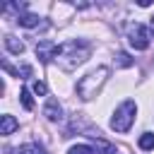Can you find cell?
Masks as SVG:
<instances>
[{
	"mask_svg": "<svg viewBox=\"0 0 154 154\" xmlns=\"http://www.w3.org/2000/svg\"><path fill=\"white\" fill-rule=\"evenodd\" d=\"M89 55H91V43L84 41V38H72V41H65V43L58 46V51H55V63H58L65 72H72V70H77Z\"/></svg>",
	"mask_w": 154,
	"mask_h": 154,
	"instance_id": "1",
	"label": "cell"
},
{
	"mask_svg": "<svg viewBox=\"0 0 154 154\" xmlns=\"http://www.w3.org/2000/svg\"><path fill=\"white\" fill-rule=\"evenodd\" d=\"M108 75H111V67H106V65H101V67L91 70L89 75H84V77L77 82V96H79L82 101H89V99L99 96V91L103 89Z\"/></svg>",
	"mask_w": 154,
	"mask_h": 154,
	"instance_id": "2",
	"label": "cell"
},
{
	"mask_svg": "<svg viewBox=\"0 0 154 154\" xmlns=\"http://www.w3.org/2000/svg\"><path fill=\"white\" fill-rule=\"evenodd\" d=\"M135 116H137V103L132 99L123 101L116 111H113V118H111V128L116 132H128L135 123Z\"/></svg>",
	"mask_w": 154,
	"mask_h": 154,
	"instance_id": "3",
	"label": "cell"
},
{
	"mask_svg": "<svg viewBox=\"0 0 154 154\" xmlns=\"http://www.w3.org/2000/svg\"><path fill=\"white\" fill-rule=\"evenodd\" d=\"M128 43L135 48V51H147L149 48V29L140 22L130 24L128 26Z\"/></svg>",
	"mask_w": 154,
	"mask_h": 154,
	"instance_id": "4",
	"label": "cell"
},
{
	"mask_svg": "<svg viewBox=\"0 0 154 154\" xmlns=\"http://www.w3.org/2000/svg\"><path fill=\"white\" fill-rule=\"evenodd\" d=\"M55 51H58V43H53V41H48V38H41V41L36 43V55H38L41 63L55 60Z\"/></svg>",
	"mask_w": 154,
	"mask_h": 154,
	"instance_id": "5",
	"label": "cell"
},
{
	"mask_svg": "<svg viewBox=\"0 0 154 154\" xmlns=\"http://www.w3.org/2000/svg\"><path fill=\"white\" fill-rule=\"evenodd\" d=\"M43 116L48 118V120H63V106L58 103V99H48L46 101V106H43Z\"/></svg>",
	"mask_w": 154,
	"mask_h": 154,
	"instance_id": "6",
	"label": "cell"
},
{
	"mask_svg": "<svg viewBox=\"0 0 154 154\" xmlns=\"http://www.w3.org/2000/svg\"><path fill=\"white\" fill-rule=\"evenodd\" d=\"M17 128H19V123H17L14 116H10V113H2L0 116V135H12Z\"/></svg>",
	"mask_w": 154,
	"mask_h": 154,
	"instance_id": "7",
	"label": "cell"
},
{
	"mask_svg": "<svg viewBox=\"0 0 154 154\" xmlns=\"http://www.w3.org/2000/svg\"><path fill=\"white\" fill-rule=\"evenodd\" d=\"M17 22H19L22 26H26V29H34V26L41 24V17H38V14H31V12H24V14L17 17Z\"/></svg>",
	"mask_w": 154,
	"mask_h": 154,
	"instance_id": "8",
	"label": "cell"
},
{
	"mask_svg": "<svg viewBox=\"0 0 154 154\" xmlns=\"http://www.w3.org/2000/svg\"><path fill=\"white\" fill-rule=\"evenodd\" d=\"M5 48H7L10 53H14V55H19V53L24 51V43H22L19 38H14V36H10V34H7V36H5Z\"/></svg>",
	"mask_w": 154,
	"mask_h": 154,
	"instance_id": "9",
	"label": "cell"
},
{
	"mask_svg": "<svg viewBox=\"0 0 154 154\" xmlns=\"http://www.w3.org/2000/svg\"><path fill=\"white\" fill-rule=\"evenodd\" d=\"M137 144H140V149H144V152L154 149V132H142L140 140H137Z\"/></svg>",
	"mask_w": 154,
	"mask_h": 154,
	"instance_id": "10",
	"label": "cell"
},
{
	"mask_svg": "<svg viewBox=\"0 0 154 154\" xmlns=\"http://www.w3.org/2000/svg\"><path fill=\"white\" fill-rule=\"evenodd\" d=\"M94 147H96V149H99L101 154H116V147H113L111 142H106V140H99V137H96Z\"/></svg>",
	"mask_w": 154,
	"mask_h": 154,
	"instance_id": "11",
	"label": "cell"
},
{
	"mask_svg": "<svg viewBox=\"0 0 154 154\" xmlns=\"http://www.w3.org/2000/svg\"><path fill=\"white\" fill-rule=\"evenodd\" d=\"M19 101H22V106H24L26 111L34 108V99H31V91H29V89H22V91H19Z\"/></svg>",
	"mask_w": 154,
	"mask_h": 154,
	"instance_id": "12",
	"label": "cell"
},
{
	"mask_svg": "<svg viewBox=\"0 0 154 154\" xmlns=\"http://www.w3.org/2000/svg\"><path fill=\"white\" fill-rule=\"evenodd\" d=\"M31 91H34L36 96H46V94H48V87H46V82H43V79H34Z\"/></svg>",
	"mask_w": 154,
	"mask_h": 154,
	"instance_id": "13",
	"label": "cell"
},
{
	"mask_svg": "<svg viewBox=\"0 0 154 154\" xmlns=\"http://www.w3.org/2000/svg\"><path fill=\"white\" fill-rule=\"evenodd\" d=\"M67 154H94V147H89V144H75V147L67 149Z\"/></svg>",
	"mask_w": 154,
	"mask_h": 154,
	"instance_id": "14",
	"label": "cell"
},
{
	"mask_svg": "<svg viewBox=\"0 0 154 154\" xmlns=\"http://www.w3.org/2000/svg\"><path fill=\"white\" fill-rule=\"evenodd\" d=\"M17 154H43V149L38 144H22L17 149Z\"/></svg>",
	"mask_w": 154,
	"mask_h": 154,
	"instance_id": "15",
	"label": "cell"
},
{
	"mask_svg": "<svg viewBox=\"0 0 154 154\" xmlns=\"http://www.w3.org/2000/svg\"><path fill=\"white\" fill-rule=\"evenodd\" d=\"M116 58H118V65H120V67H128V65H132V60H130V55H128V53H118Z\"/></svg>",
	"mask_w": 154,
	"mask_h": 154,
	"instance_id": "16",
	"label": "cell"
},
{
	"mask_svg": "<svg viewBox=\"0 0 154 154\" xmlns=\"http://www.w3.org/2000/svg\"><path fill=\"white\" fill-rule=\"evenodd\" d=\"M17 77H22V79L31 77V67H29V65H22V67H17Z\"/></svg>",
	"mask_w": 154,
	"mask_h": 154,
	"instance_id": "17",
	"label": "cell"
},
{
	"mask_svg": "<svg viewBox=\"0 0 154 154\" xmlns=\"http://www.w3.org/2000/svg\"><path fill=\"white\" fill-rule=\"evenodd\" d=\"M152 31H154V17H152Z\"/></svg>",
	"mask_w": 154,
	"mask_h": 154,
	"instance_id": "18",
	"label": "cell"
}]
</instances>
